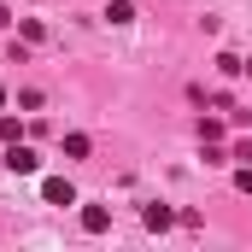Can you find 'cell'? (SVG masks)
I'll return each instance as SVG.
<instances>
[{
    "mask_svg": "<svg viewBox=\"0 0 252 252\" xmlns=\"http://www.w3.org/2000/svg\"><path fill=\"white\" fill-rule=\"evenodd\" d=\"M0 141H6V147L18 141V118H0Z\"/></svg>",
    "mask_w": 252,
    "mask_h": 252,
    "instance_id": "obj_8",
    "label": "cell"
},
{
    "mask_svg": "<svg viewBox=\"0 0 252 252\" xmlns=\"http://www.w3.org/2000/svg\"><path fill=\"white\" fill-rule=\"evenodd\" d=\"M141 223H147L153 235H164V229L176 223V211H170V205H147V211H141Z\"/></svg>",
    "mask_w": 252,
    "mask_h": 252,
    "instance_id": "obj_3",
    "label": "cell"
},
{
    "mask_svg": "<svg viewBox=\"0 0 252 252\" xmlns=\"http://www.w3.org/2000/svg\"><path fill=\"white\" fill-rule=\"evenodd\" d=\"M6 170H18V176H35V170H41V158H35V147H24V141H12V147H6Z\"/></svg>",
    "mask_w": 252,
    "mask_h": 252,
    "instance_id": "obj_1",
    "label": "cell"
},
{
    "mask_svg": "<svg viewBox=\"0 0 252 252\" xmlns=\"http://www.w3.org/2000/svg\"><path fill=\"white\" fill-rule=\"evenodd\" d=\"M247 70H252V59H247Z\"/></svg>",
    "mask_w": 252,
    "mask_h": 252,
    "instance_id": "obj_11",
    "label": "cell"
},
{
    "mask_svg": "<svg viewBox=\"0 0 252 252\" xmlns=\"http://www.w3.org/2000/svg\"><path fill=\"white\" fill-rule=\"evenodd\" d=\"M0 106H6V88H0Z\"/></svg>",
    "mask_w": 252,
    "mask_h": 252,
    "instance_id": "obj_10",
    "label": "cell"
},
{
    "mask_svg": "<svg viewBox=\"0 0 252 252\" xmlns=\"http://www.w3.org/2000/svg\"><path fill=\"white\" fill-rule=\"evenodd\" d=\"M88 147H94L88 135H64V158H88Z\"/></svg>",
    "mask_w": 252,
    "mask_h": 252,
    "instance_id": "obj_5",
    "label": "cell"
},
{
    "mask_svg": "<svg viewBox=\"0 0 252 252\" xmlns=\"http://www.w3.org/2000/svg\"><path fill=\"white\" fill-rule=\"evenodd\" d=\"M41 199H47V205H76V188H70L64 176H47V182H41Z\"/></svg>",
    "mask_w": 252,
    "mask_h": 252,
    "instance_id": "obj_2",
    "label": "cell"
},
{
    "mask_svg": "<svg viewBox=\"0 0 252 252\" xmlns=\"http://www.w3.org/2000/svg\"><path fill=\"white\" fill-rule=\"evenodd\" d=\"M235 188H241V193H252V164H241V170H235Z\"/></svg>",
    "mask_w": 252,
    "mask_h": 252,
    "instance_id": "obj_9",
    "label": "cell"
},
{
    "mask_svg": "<svg viewBox=\"0 0 252 252\" xmlns=\"http://www.w3.org/2000/svg\"><path fill=\"white\" fill-rule=\"evenodd\" d=\"M106 18H112V24H129V18H135V6H129V0H112V6H106Z\"/></svg>",
    "mask_w": 252,
    "mask_h": 252,
    "instance_id": "obj_6",
    "label": "cell"
},
{
    "mask_svg": "<svg viewBox=\"0 0 252 252\" xmlns=\"http://www.w3.org/2000/svg\"><path fill=\"white\" fill-rule=\"evenodd\" d=\"M217 70H223V76H241V70H247V59H235V53H217Z\"/></svg>",
    "mask_w": 252,
    "mask_h": 252,
    "instance_id": "obj_7",
    "label": "cell"
},
{
    "mask_svg": "<svg viewBox=\"0 0 252 252\" xmlns=\"http://www.w3.org/2000/svg\"><path fill=\"white\" fill-rule=\"evenodd\" d=\"M82 229H88V235H106V229H112V211H106V205H82Z\"/></svg>",
    "mask_w": 252,
    "mask_h": 252,
    "instance_id": "obj_4",
    "label": "cell"
}]
</instances>
